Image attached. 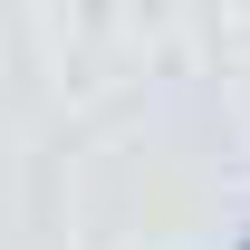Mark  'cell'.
<instances>
[{"mask_svg":"<svg viewBox=\"0 0 250 250\" xmlns=\"http://www.w3.org/2000/svg\"><path fill=\"white\" fill-rule=\"evenodd\" d=\"M231 250H250V231H241V241H231Z\"/></svg>","mask_w":250,"mask_h":250,"instance_id":"1","label":"cell"}]
</instances>
